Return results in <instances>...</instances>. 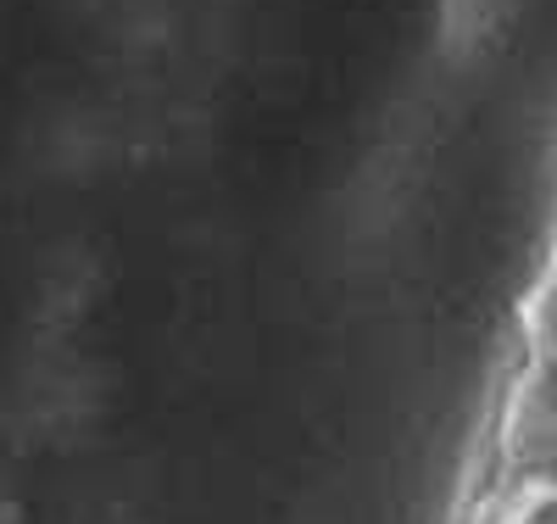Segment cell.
Listing matches in <instances>:
<instances>
[{"label":"cell","instance_id":"obj_1","mask_svg":"<svg viewBox=\"0 0 557 524\" xmlns=\"http://www.w3.org/2000/svg\"><path fill=\"white\" fill-rule=\"evenodd\" d=\"M496 524H557V480H519V491L502 502Z\"/></svg>","mask_w":557,"mask_h":524},{"label":"cell","instance_id":"obj_2","mask_svg":"<svg viewBox=\"0 0 557 524\" xmlns=\"http://www.w3.org/2000/svg\"><path fill=\"white\" fill-rule=\"evenodd\" d=\"M530 341H535V357H557V273L530 302Z\"/></svg>","mask_w":557,"mask_h":524}]
</instances>
